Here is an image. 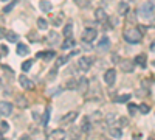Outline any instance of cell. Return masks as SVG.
I'll list each match as a JSON object with an SVG mask.
<instances>
[{
	"label": "cell",
	"mask_w": 155,
	"mask_h": 140,
	"mask_svg": "<svg viewBox=\"0 0 155 140\" xmlns=\"http://www.w3.org/2000/svg\"><path fill=\"white\" fill-rule=\"evenodd\" d=\"M127 123H129V120H127L126 117H121V118H120V126H126Z\"/></svg>",
	"instance_id": "obj_40"
},
{
	"label": "cell",
	"mask_w": 155,
	"mask_h": 140,
	"mask_svg": "<svg viewBox=\"0 0 155 140\" xmlns=\"http://www.w3.org/2000/svg\"><path fill=\"white\" fill-rule=\"evenodd\" d=\"M81 131L82 132H90V118H84L82 123H81Z\"/></svg>",
	"instance_id": "obj_21"
},
{
	"label": "cell",
	"mask_w": 155,
	"mask_h": 140,
	"mask_svg": "<svg viewBox=\"0 0 155 140\" xmlns=\"http://www.w3.org/2000/svg\"><path fill=\"white\" fill-rule=\"evenodd\" d=\"M153 12H155V6H153L152 2H146V3H143V5L140 6V9H138V14L143 17V19H152Z\"/></svg>",
	"instance_id": "obj_2"
},
{
	"label": "cell",
	"mask_w": 155,
	"mask_h": 140,
	"mask_svg": "<svg viewBox=\"0 0 155 140\" xmlns=\"http://www.w3.org/2000/svg\"><path fill=\"white\" fill-rule=\"evenodd\" d=\"M2 2H6V0H2Z\"/></svg>",
	"instance_id": "obj_52"
},
{
	"label": "cell",
	"mask_w": 155,
	"mask_h": 140,
	"mask_svg": "<svg viewBox=\"0 0 155 140\" xmlns=\"http://www.w3.org/2000/svg\"><path fill=\"white\" fill-rule=\"evenodd\" d=\"M28 53H30V47H28V45H25V44H19V45H17V55L27 56Z\"/></svg>",
	"instance_id": "obj_14"
},
{
	"label": "cell",
	"mask_w": 155,
	"mask_h": 140,
	"mask_svg": "<svg viewBox=\"0 0 155 140\" xmlns=\"http://www.w3.org/2000/svg\"><path fill=\"white\" fill-rule=\"evenodd\" d=\"M99 140H109V138H106V137H101Z\"/></svg>",
	"instance_id": "obj_47"
},
{
	"label": "cell",
	"mask_w": 155,
	"mask_h": 140,
	"mask_svg": "<svg viewBox=\"0 0 155 140\" xmlns=\"http://www.w3.org/2000/svg\"><path fill=\"white\" fill-rule=\"evenodd\" d=\"M109 48H110V39H109L107 36L101 37V41L98 44V50H99V52H107Z\"/></svg>",
	"instance_id": "obj_10"
},
{
	"label": "cell",
	"mask_w": 155,
	"mask_h": 140,
	"mask_svg": "<svg viewBox=\"0 0 155 140\" xmlns=\"http://www.w3.org/2000/svg\"><path fill=\"white\" fill-rule=\"evenodd\" d=\"M152 64H153V66H155V61H153V62H152Z\"/></svg>",
	"instance_id": "obj_50"
},
{
	"label": "cell",
	"mask_w": 155,
	"mask_h": 140,
	"mask_svg": "<svg viewBox=\"0 0 155 140\" xmlns=\"http://www.w3.org/2000/svg\"><path fill=\"white\" fill-rule=\"evenodd\" d=\"M62 19H64V14H59L58 17H54V19H53V23L58 27V25H61V20H62Z\"/></svg>",
	"instance_id": "obj_36"
},
{
	"label": "cell",
	"mask_w": 155,
	"mask_h": 140,
	"mask_svg": "<svg viewBox=\"0 0 155 140\" xmlns=\"http://www.w3.org/2000/svg\"><path fill=\"white\" fill-rule=\"evenodd\" d=\"M95 17H96L98 22H106L107 20V14H106V11L102 9V8L95 9Z\"/></svg>",
	"instance_id": "obj_12"
},
{
	"label": "cell",
	"mask_w": 155,
	"mask_h": 140,
	"mask_svg": "<svg viewBox=\"0 0 155 140\" xmlns=\"http://www.w3.org/2000/svg\"><path fill=\"white\" fill-rule=\"evenodd\" d=\"M138 111H140L141 114H147V112L150 111V108H149L147 104H141V106H138Z\"/></svg>",
	"instance_id": "obj_34"
},
{
	"label": "cell",
	"mask_w": 155,
	"mask_h": 140,
	"mask_svg": "<svg viewBox=\"0 0 155 140\" xmlns=\"http://www.w3.org/2000/svg\"><path fill=\"white\" fill-rule=\"evenodd\" d=\"M59 39V34L56 33V31H50V34H48V41L50 42H56Z\"/></svg>",
	"instance_id": "obj_28"
},
{
	"label": "cell",
	"mask_w": 155,
	"mask_h": 140,
	"mask_svg": "<svg viewBox=\"0 0 155 140\" xmlns=\"http://www.w3.org/2000/svg\"><path fill=\"white\" fill-rule=\"evenodd\" d=\"M37 28H39V30H47V28H48V22H47V19L39 17V19H37Z\"/></svg>",
	"instance_id": "obj_22"
},
{
	"label": "cell",
	"mask_w": 155,
	"mask_h": 140,
	"mask_svg": "<svg viewBox=\"0 0 155 140\" xmlns=\"http://www.w3.org/2000/svg\"><path fill=\"white\" fill-rule=\"evenodd\" d=\"M39 8H41L44 12H50L51 9H53V5H51L48 0H41V2H39Z\"/></svg>",
	"instance_id": "obj_13"
},
{
	"label": "cell",
	"mask_w": 155,
	"mask_h": 140,
	"mask_svg": "<svg viewBox=\"0 0 155 140\" xmlns=\"http://www.w3.org/2000/svg\"><path fill=\"white\" fill-rule=\"evenodd\" d=\"M71 33H73V23H67L65 27H64L62 34L65 36V39H67V37H71Z\"/></svg>",
	"instance_id": "obj_19"
},
{
	"label": "cell",
	"mask_w": 155,
	"mask_h": 140,
	"mask_svg": "<svg viewBox=\"0 0 155 140\" xmlns=\"http://www.w3.org/2000/svg\"><path fill=\"white\" fill-rule=\"evenodd\" d=\"M152 25H155V19H153V22H152Z\"/></svg>",
	"instance_id": "obj_48"
},
{
	"label": "cell",
	"mask_w": 155,
	"mask_h": 140,
	"mask_svg": "<svg viewBox=\"0 0 155 140\" xmlns=\"http://www.w3.org/2000/svg\"><path fill=\"white\" fill-rule=\"evenodd\" d=\"M3 89V84H2V80H0V90H2Z\"/></svg>",
	"instance_id": "obj_46"
},
{
	"label": "cell",
	"mask_w": 155,
	"mask_h": 140,
	"mask_svg": "<svg viewBox=\"0 0 155 140\" xmlns=\"http://www.w3.org/2000/svg\"><path fill=\"white\" fill-rule=\"evenodd\" d=\"M67 61H68V56H61V58H58V59H56V69L61 67V66H64Z\"/></svg>",
	"instance_id": "obj_27"
},
{
	"label": "cell",
	"mask_w": 155,
	"mask_h": 140,
	"mask_svg": "<svg viewBox=\"0 0 155 140\" xmlns=\"http://www.w3.org/2000/svg\"><path fill=\"white\" fill-rule=\"evenodd\" d=\"M19 83H20V86H22L23 89H27V90H31V89H34V83H33L30 78H27L25 75H20V76H19Z\"/></svg>",
	"instance_id": "obj_9"
},
{
	"label": "cell",
	"mask_w": 155,
	"mask_h": 140,
	"mask_svg": "<svg viewBox=\"0 0 155 140\" xmlns=\"http://www.w3.org/2000/svg\"><path fill=\"white\" fill-rule=\"evenodd\" d=\"M74 45H76V41L73 39V37H67V39L62 42L61 47H62L64 50H68V48H71V47H74Z\"/></svg>",
	"instance_id": "obj_16"
},
{
	"label": "cell",
	"mask_w": 155,
	"mask_h": 140,
	"mask_svg": "<svg viewBox=\"0 0 155 140\" xmlns=\"http://www.w3.org/2000/svg\"><path fill=\"white\" fill-rule=\"evenodd\" d=\"M150 50H152V52H153V53H155V41H153V42H152V45H150Z\"/></svg>",
	"instance_id": "obj_44"
},
{
	"label": "cell",
	"mask_w": 155,
	"mask_h": 140,
	"mask_svg": "<svg viewBox=\"0 0 155 140\" xmlns=\"http://www.w3.org/2000/svg\"><path fill=\"white\" fill-rule=\"evenodd\" d=\"M109 134H110V137H113V138H121V137H123V132H121L120 128H110Z\"/></svg>",
	"instance_id": "obj_20"
},
{
	"label": "cell",
	"mask_w": 155,
	"mask_h": 140,
	"mask_svg": "<svg viewBox=\"0 0 155 140\" xmlns=\"http://www.w3.org/2000/svg\"><path fill=\"white\" fill-rule=\"evenodd\" d=\"M12 8H14V2H12V3H9V5H6V6L3 8V12H9Z\"/></svg>",
	"instance_id": "obj_38"
},
{
	"label": "cell",
	"mask_w": 155,
	"mask_h": 140,
	"mask_svg": "<svg viewBox=\"0 0 155 140\" xmlns=\"http://www.w3.org/2000/svg\"><path fill=\"white\" fill-rule=\"evenodd\" d=\"M64 135H65V132L62 129H56V131L51 132V138L53 140H64Z\"/></svg>",
	"instance_id": "obj_17"
},
{
	"label": "cell",
	"mask_w": 155,
	"mask_h": 140,
	"mask_svg": "<svg viewBox=\"0 0 155 140\" xmlns=\"http://www.w3.org/2000/svg\"><path fill=\"white\" fill-rule=\"evenodd\" d=\"M127 108H129V114H130V115H135L137 111H138V106H135V104H132V103L129 104Z\"/></svg>",
	"instance_id": "obj_32"
},
{
	"label": "cell",
	"mask_w": 155,
	"mask_h": 140,
	"mask_svg": "<svg viewBox=\"0 0 155 140\" xmlns=\"http://www.w3.org/2000/svg\"><path fill=\"white\" fill-rule=\"evenodd\" d=\"M134 62H135V64H138L140 67L144 69V67H146V55H138V56L135 58Z\"/></svg>",
	"instance_id": "obj_18"
},
{
	"label": "cell",
	"mask_w": 155,
	"mask_h": 140,
	"mask_svg": "<svg viewBox=\"0 0 155 140\" xmlns=\"http://www.w3.org/2000/svg\"><path fill=\"white\" fill-rule=\"evenodd\" d=\"M104 81L107 86H113L115 81H116V70L113 69H109L106 73H104Z\"/></svg>",
	"instance_id": "obj_6"
},
{
	"label": "cell",
	"mask_w": 155,
	"mask_h": 140,
	"mask_svg": "<svg viewBox=\"0 0 155 140\" xmlns=\"http://www.w3.org/2000/svg\"><path fill=\"white\" fill-rule=\"evenodd\" d=\"M48 118H50V108H47V109H45V112H44L42 123H44V125H47V123H48Z\"/></svg>",
	"instance_id": "obj_31"
},
{
	"label": "cell",
	"mask_w": 155,
	"mask_h": 140,
	"mask_svg": "<svg viewBox=\"0 0 155 140\" xmlns=\"http://www.w3.org/2000/svg\"><path fill=\"white\" fill-rule=\"evenodd\" d=\"M85 86H88V80L87 78H81L79 80V84H78V89H81V90H82Z\"/></svg>",
	"instance_id": "obj_30"
},
{
	"label": "cell",
	"mask_w": 155,
	"mask_h": 140,
	"mask_svg": "<svg viewBox=\"0 0 155 140\" xmlns=\"http://www.w3.org/2000/svg\"><path fill=\"white\" fill-rule=\"evenodd\" d=\"M147 140H153V138H147Z\"/></svg>",
	"instance_id": "obj_51"
},
{
	"label": "cell",
	"mask_w": 155,
	"mask_h": 140,
	"mask_svg": "<svg viewBox=\"0 0 155 140\" xmlns=\"http://www.w3.org/2000/svg\"><path fill=\"white\" fill-rule=\"evenodd\" d=\"M127 12H129V5L126 2H120L118 3V14L120 16H126Z\"/></svg>",
	"instance_id": "obj_15"
},
{
	"label": "cell",
	"mask_w": 155,
	"mask_h": 140,
	"mask_svg": "<svg viewBox=\"0 0 155 140\" xmlns=\"http://www.w3.org/2000/svg\"><path fill=\"white\" fill-rule=\"evenodd\" d=\"M130 94H124V95H120L118 98H116V101H118V103H127L129 100H130Z\"/></svg>",
	"instance_id": "obj_26"
},
{
	"label": "cell",
	"mask_w": 155,
	"mask_h": 140,
	"mask_svg": "<svg viewBox=\"0 0 155 140\" xmlns=\"http://www.w3.org/2000/svg\"><path fill=\"white\" fill-rule=\"evenodd\" d=\"M67 89H78V81L76 80H70L67 84Z\"/></svg>",
	"instance_id": "obj_35"
},
{
	"label": "cell",
	"mask_w": 155,
	"mask_h": 140,
	"mask_svg": "<svg viewBox=\"0 0 155 140\" xmlns=\"http://www.w3.org/2000/svg\"><path fill=\"white\" fill-rule=\"evenodd\" d=\"M134 140H137V135H135V137H134Z\"/></svg>",
	"instance_id": "obj_49"
},
{
	"label": "cell",
	"mask_w": 155,
	"mask_h": 140,
	"mask_svg": "<svg viewBox=\"0 0 155 140\" xmlns=\"http://www.w3.org/2000/svg\"><path fill=\"white\" fill-rule=\"evenodd\" d=\"M2 128H3V131H6L8 129V125L6 123H2Z\"/></svg>",
	"instance_id": "obj_45"
},
{
	"label": "cell",
	"mask_w": 155,
	"mask_h": 140,
	"mask_svg": "<svg viewBox=\"0 0 155 140\" xmlns=\"http://www.w3.org/2000/svg\"><path fill=\"white\" fill-rule=\"evenodd\" d=\"M120 66H121L123 72L132 73L134 69H135V62H134V61H129V59H123V61H120Z\"/></svg>",
	"instance_id": "obj_7"
},
{
	"label": "cell",
	"mask_w": 155,
	"mask_h": 140,
	"mask_svg": "<svg viewBox=\"0 0 155 140\" xmlns=\"http://www.w3.org/2000/svg\"><path fill=\"white\" fill-rule=\"evenodd\" d=\"M20 140H31V137H30V135H22Z\"/></svg>",
	"instance_id": "obj_42"
},
{
	"label": "cell",
	"mask_w": 155,
	"mask_h": 140,
	"mask_svg": "<svg viewBox=\"0 0 155 140\" xmlns=\"http://www.w3.org/2000/svg\"><path fill=\"white\" fill-rule=\"evenodd\" d=\"M0 50H2V53H3V55H6V53H8V48H6L5 45H2V47H0Z\"/></svg>",
	"instance_id": "obj_41"
},
{
	"label": "cell",
	"mask_w": 155,
	"mask_h": 140,
	"mask_svg": "<svg viewBox=\"0 0 155 140\" xmlns=\"http://www.w3.org/2000/svg\"><path fill=\"white\" fill-rule=\"evenodd\" d=\"M143 37V33H141L138 28H130L124 31V41L129 44H138Z\"/></svg>",
	"instance_id": "obj_1"
},
{
	"label": "cell",
	"mask_w": 155,
	"mask_h": 140,
	"mask_svg": "<svg viewBox=\"0 0 155 140\" xmlns=\"http://www.w3.org/2000/svg\"><path fill=\"white\" fill-rule=\"evenodd\" d=\"M6 30L3 28V27H0V39H3V37H6Z\"/></svg>",
	"instance_id": "obj_39"
},
{
	"label": "cell",
	"mask_w": 155,
	"mask_h": 140,
	"mask_svg": "<svg viewBox=\"0 0 155 140\" xmlns=\"http://www.w3.org/2000/svg\"><path fill=\"white\" fill-rule=\"evenodd\" d=\"M78 115H79V112H78V111H71V112L65 114V115L61 118V121H62V125H70L71 121H74L78 118Z\"/></svg>",
	"instance_id": "obj_8"
},
{
	"label": "cell",
	"mask_w": 155,
	"mask_h": 140,
	"mask_svg": "<svg viewBox=\"0 0 155 140\" xmlns=\"http://www.w3.org/2000/svg\"><path fill=\"white\" fill-rule=\"evenodd\" d=\"M74 3L79 6V8H85L88 5V0H74Z\"/></svg>",
	"instance_id": "obj_33"
},
{
	"label": "cell",
	"mask_w": 155,
	"mask_h": 140,
	"mask_svg": "<svg viewBox=\"0 0 155 140\" xmlns=\"http://www.w3.org/2000/svg\"><path fill=\"white\" fill-rule=\"evenodd\" d=\"M36 58H45V59H51L54 58V52H39L36 55Z\"/></svg>",
	"instance_id": "obj_23"
},
{
	"label": "cell",
	"mask_w": 155,
	"mask_h": 140,
	"mask_svg": "<svg viewBox=\"0 0 155 140\" xmlns=\"http://www.w3.org/2000/svg\"><path fill=\"white\" fill-rule=\"evenodd\" d=\"M112 61H113V62H118V56L113 55V56H112Z\"/></svg>",
	"instance_id": "obj_43"
},
{
	"label": "cell",
	"mask_w": 155,
	"mask_h": 140,
	"mask_svg": "<svg viewBox=\"0 0 155 140\" xmlns=\"http://www.w3.org/2000/svg\"><path fill=\"white\" fill-rule=\"evenodd\" d=\"M6 39H8L9 42H17V41H19V34L14 33V31H8V33H6Z\"/></svg>",
	"instance_id": "obj_24"
},
{
	"label": "cell",
	"mask_w": 155,
	"mask_h": 140,
	"mask_svg": "<svg viewBox=\"0 0 155 140\" xmlns=\"http://www.w3.org/2000/svg\"><path fill=\"white\" fill-rule=\"evenodd\" d=\"M96 36H98V31H96L95 28H85L84 33H82V41H84L85 44H90L92 41L96 39Z\"/></svg>",
	"instance_id": "obj_4"
},
{
	"label": "cell",
	"mask_w": 155,
	"mask_h": 140,
	"mask_svg": "<svg viewBox=\"0 0 155 140\" xmlns=\"http://www.w3.org/2000/svg\"><path fill=\"white\" fill-rule=\"evenodd\" d=\"M92 64H93V58H92V56H84V58H79V59H78V69L82 70V72L90 70Z\"/></svg>",
	"instance_id": "obj_3"
},
{
	"label": "cell",
	"mask_w": 155,
	"mask_h": 140,
	"mask_svg": "<svg viewBox=\"0 0 155 140\" xmlns=\"http://www.w3.org/2000/svg\"><path fill=\"white\" fill-rule=\"evenodd\" d=\"M28 39H30L31 42H36V41H39V39H41V37H39V34H37V33L31 31V33H28Z\"/></svg>",
	"instance_id": "obj_29"
},
{
	"label": "cell",
	"mask_w": 155,
	"mask_h": 140,
	"mask_svg": "<svg viewBox=\"0 0 155 140\" xmlns=\"http://www.w3.org/2000/svg\"><path fill=\"white\" fill-rule=\"evenodd\" d=\"M33 62H34L33 59H28V61H25L23 64H22V70H23V72H28V70H30V69L33 67Z\"/></svg>",
	"instance_id": "obj_25"
},
{
	"label": "cell",
	"mask_w": 155,
	"mask_h": 140,
	"mask_svg": "<svg viewBox=\"0 0 155 140\" xmlns=\"http://www.w3.org/2000/svg\"><path fill=\"white\" fill-rule=\"evenodd\" d=\"M16 106L20 108V109L28 108V100L25 98L23 95H16Z\"/></svg>",
	"instance_id": "obj_11"
},
{
	"label": "cell",
	"mask_w": 155,
	"mask_h": 140,
	"mask_svg": "<svg viewBox=\"0 0 155 140\" xmlns=\"http://www.w3.org/2000/svg\"><path fill=\"white\" fill-rule=\"evenodd\" d=\"M56 69H53V72H51V73H48V81H53L54 78H56Z\"/></svg>",
	"instance_id": "obj_37"
},
{
	"label": "cell",
	"mask_w": 155,
	"mask_h": 140,
	"mask_svg": "<svg viewBox=\"0 0 155 140\" xmlns=\"http://www.w3.org/2000/svg\"><path fill=\"white\" fill-rule=\"evenodd\" d=\"M12 114V104L9 101H0V115H11Z\"/></svg>",
	"instance_id": "obj_5"
}]
</instances>
